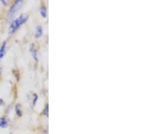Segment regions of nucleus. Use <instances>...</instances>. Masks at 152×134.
Masks as SVG:
<instances>
[{
  "label": "nucleus",
  "instance_id": "obj_1",
  "mask_svg": "<svg viewBox=\"0 0 152 134\" xmlns=\"http://www.w3.org/2000/svg\"><path fill=\"white\" fill-rule=\"evenodd\" d=\"M28 18V15L26 14H22L18 18L14 19L13 21H12V23L10 25L9 27V34L12 35L16 32L18 30L19 27L20 26L23 25L24 23L27 21Z\"/></svg>",
  "mask_w": 152,
  "mask_h": 134
},
{
  "label": "nucleus",
  "instance_id": "obj_2",
  "mask_svg": "<svg viewBox=\"0 0 152 134\" xmlns=\"http://www.w3.org/2000/svg\"><path fill=\"white\" fill-rule=\"evenodd\" d=\"M23 3L24 1L23 0H16V1H15L12 4L10 8L9 9L8 13H7V21L8 22H10L11 21L13 20V18L18 12L19 10L21 8Z\"/></svg>",
  "mask_w": 152,
  "mask_h": 134
},
{
  "label": "nucleus",
  "instance_id": "obj_3",
  "mask_svg": "<svg viewBox=\"0 0 152 134\" xmlns=\"http://www.w3.org/2000/svg\"><path fill=\"white\" fill-rule=\"evenodd\" d=\"M29 51L32 55V57L33 58L34 60L36 62H38V53L37 50L36 46L34 43H31V44L29 45Z\"/></svg>",
  "mask_w": 152,
  "mask_h": 134
},
{
  "label": "nucleus",
  "instance_id": "obj_4",
  "mask_svg": "<svg viewBox=\"0 0 152 134\" xmlns=\"http://www.w3.org/2000/svg\"><path fill=\"white\" fill-rule=\"evenodd\" d=\"M9 119L6 116H3L0 118V127L1 128H6L8 125Z\"/></svg>",
  "mask_w": 152,
  "mask_h": 134
},
{
  "label": "nucleus",
  "instance_id": "obj_5",
  "mask_svg": "<svg viewBox=\"0 0 152 134\" xmlns=\"http://www.w3.org/2000/svg\"><path fill=\"white\" fill-rule=\"evenodd\" d=\"M43 35V28L42 26L39 25L36 27V32L35 34V37L36 39L40 38Z\"/></svg>",
  "mask_w": 152,
  "mask_h": 134
},
{
  "label": "nucleus",
  "instance_id": "obj_6",
  "mask_svg": "<svg viewBox=\"0 0 152 134\" xmlns=\"http://www.w3.org/2000/svg\"><path fill=\"white\" fill-rule=\"evenodd\" d=\"M6 42L3 43V44L1 45V47H0V60L1 58H3V57L4 56L5 53H6Z\"/></svg>",
  "mask_w": 152,
  "mask_h": 134
},
{
  "label": "nucleus",
  "instance_id": "obj_7",
  "mask_svg": "<svg viewBox=\"0 0 152 134\" xmlns=\"http://www.w3.org/2000/svg\"><path fill=\"white\" fill-rule=\"evenodd\" d=\"M15 112L17 116H23V112H22L20 105L19 104H16L15 105Z\"/></svg>",
  "mask_w": 152,
  "mask_h": 134
},
{
  "label": "nucleus",
  "instance_id": "obj_8",
  "mask_svg": "<svg viewBox=\"0 0 152 134\" xmlns=\"http://www.w3.org/2000/svg\"><path fill=\"white\" fill-rule=\"evenodd\" d=\"M40 14L43 18L47 17V8L45 6H42L40 8Z\"/></svg>",
  "mask_w": 152,
  "mask_h": 134
},
{
  "label": "nucleus",
  "instance_id": "obj_9",
  "mask_svg": "<svg viewBox=\"0 0 152 134\" xmlns=\"http://www.w3.org/2000/svg\"><path fill=\"white\" fill-rule=\"evenodd\" d=\"M43 115H45V116L48 117V116H49V104H46L45 108H44V109H43Z\"/></svg>",
  "mask_w": 152,
  "mask_h": 134
},
{
  "label": "nucleus",
  "instance_id": "obj_10",
  "mask_svg": "<svg viewBox=\"0 0 152 134\" xmlns=\"http://www.w3.org/2000/svg\"><path fill=\"white\" fill-rule=\"evenodd\" d=\"M38 99H39L38 95L37 94H34L33 95V106H35V104L37 103V102Z\"/></svg>",
  "mask_w": 152,
  "mask_h": 134
},
{
  "label": "nucleus",
  "instance_id": "obj_11",
  "mask_svg": "<svg viewBox=\"0 0 152 134\" xmlns=\"http://www.w3.org/2000/svg\"><path fill=\"white\" fill-rule=\"evenodd\" d=\"M1 4H3L4 6H6L7 5H8V3H9L8 1H5V0H1Z\"/></svg>",
  "mask_w": 152,
  "mask_h": 134
},
{
  "label": "nucleus",
  "instance_id": "obj_12",
  "mask_svg": "<svg viewBox=\"0 0 152 134\" xmlns=\"http://www.w3.org/2000/svg\"><path fill=\"white\" fill-rule=\"evenodd\" d=\"M4 104V100H3V99H1V98H0V106H3Z\"/></svg>",
  "mask_w": 152,
  "mask_h": 134
},
{
  "label": "nucleus",
  "instance_id": "obj_13",
  "mask_svg": "<svg viewBox=\"0 0 152 134\" xmlns=\"http://www.w3.org/2000/svg\"><path fill=\"white\" fill-rule=\"evenodd\" d=\"M1 70H2V67H0V76H1Z\"/></svg>",
  "mask_w": 152,
  "mask_h": 134
},
{
  "label": "nucleus",
  "instance_id": "obj_14",
  "mask_svg": "<svg viewBox=\"0 0 152 134\" xmlns=\"http://www.w3.org/2000/svg\"><path fill=\"white\" fill-rule=\"evenodd\" d=\"M9 134H12V133H9Z\"/></svg>",
  "mask_w": 152,
  "mask_h": 134
}]
</instances>
